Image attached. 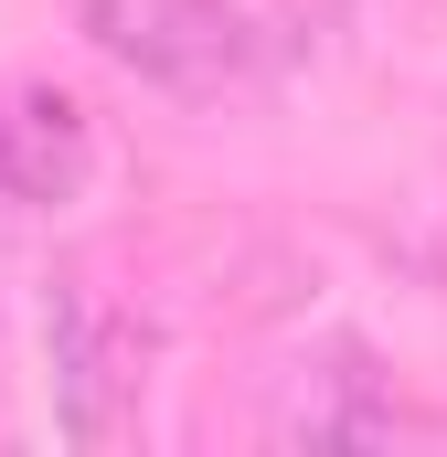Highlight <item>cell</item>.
<instances>
[{"mask_svg": "<svg viewBox=\"0 0 447 457\" xmlns=\"http://www.w3.org/2000/svg\"><path fill=\"white\" fill-rule=\"evenodd\" d=\"M97 170V128L64 86H11L0 107V181L21 192V213H64Z\"/></svg>", "mask_w": 447, "mask_h": 457, "instance_id": "277c9868", "label": "cell"}, {"mask_svg": "<svg viewBox=\"0 0 447 457\" xmlns=\"http://www.w3.org/2000/svg\"><path fill=\"white\" fill-rule=\"evenodd\" d=\"M277 436H309V447H373L394 436V394H384V361L362 341L309 351L299 372H277V404H266Z\"/></svg>", "mask_w": 447, "mask_h": 457, "instance_id": "3957f363", "label": "cell"}, {"mask_svg": "<svg viewBox=\"0 0 447 457\" xmlns=\"http://www.w3.org/2000/svg\"><path fill=\"white\" fill-rule=\"evenodd\" d=\"M86 32L171 96H224L234 75H256V21L234 0H86Z\"/></svg>", "mask_w": 447, "mask_h": 457, "instance_id": "7a4b0ae2", "label": "cell"}, {"mask_svg": "<svg viewBox=\"0 0 447 457\" xmlns=\"http://www.w3.org/2000/svg\"><path fill=\"white\" fill-rule=\"evenodd\" d=\"M11 224H21V192L0 181V277H11Z\"/></svg>", "mask_w": 447, "mask_h": 457, "instance_id": "5b68a950", "label": "cell"}, {"mask_svg": "<svg viewBox=\"0 0 447 457\" xmlns=\"http://www.w3.org/2000/svg\"><path fill=\"white\" fill-rule=\"evenodd\" d=\"M43 361H54V426L64 447H117L139 415V330L117 320L86 277H54L43 298Z\"/></svg>", "mask_w": 447, "mask_h": 457, "instance_id": "6da1fadb", "label": "cell"}]
</instances>
